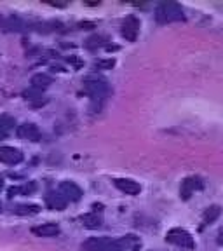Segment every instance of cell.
I'll use <instances>...</instances> for the list:
<instances>
[{
  "instance_id": "1",
  "label": "cell",
  "mask_w": 223,
  "mask_h": 251,
  "mask_svg": "<svg viewBox=\"0 0 223 251\" xmlns=\"http://www.w3.org/2000/svg\"><path fill=\"white\" fill-rule=\"evenodd\" d=\"M155 20L161 25L176 23V21L185 20V12L176 2H162L155 9Z\"/></svg>"
},
{
  "instance_id": "2",
  "label": "cell",
  "mask_w": 223,
  "mask_h": 251,
  "mask_svg": "<svg viewBox=\"0 0 223 251\" xmlns=\"http://www.w3.org/2000/svg\"><path fill=\"white\" fill-rule=\"evenodd\" d=\"M166 241L178 248H185V250H194V248H196V241H194L192 234L180 227H174V228H171V230H168Z\"/></svg>"
},
{
  "instance_id": "3",
  "label": "cell",
  "mask_w": 223,
  "mask_h": 251,
  "mask_svg": "<svg viewBox=\"0 0 223 251\" xmlns=\"http://www.w3.org/2000/svg\"><path fill=\"white\" fill-rule=\"evenodd\" d=\"M84 93L89 94L93 100H101L108 93V84H106L105 78L96 77V75H89L84 80Z\"/></svg>"
},
{
  "instance_id": "4",
  "label": "cell",
  "mask_w": 223,
  "mask_h": 251,
  "mask_svg": "<svg viewBox=\"0 0 223 251\" xmlns=\"http://www.w3.org/2000/svg\"><path fill=\"white\" fill-rule=\"evenodd\" d=\"M138 31H140V20H138L136 16H127L124 21H122V26H121V33L125 40H129V42H134L138 39Z\"/></svg>"
},
{
  "instance_id": "5",
  "label": "cell",
  "mask_w": 223,
  "mask_h": 251,
  "mask_svg": "<svg viewBox=\"0 0 223 251\" xmlns=\"http://www.w3.org/2000/svg\"><path fill=\"white\" fill-rule=\"evenodd\" d=\"M59 194L65 197V201H72V202H77L80 197H82V190L78 185H75L74 181H61L59 183Z\"/></svg>"
},
{
  "instance_id": "6",
  "label": "cell",
  "mask_w": 223,
  "mask_h": 251,
  "mask_svg": "<svg viewBox=\"0 0 223 251\" xmlns=\"http://www.w3.org/2000/svg\"><path fill=\"white\" fill-rule=\"evenodd\" d=\"M202 187H204V183H202V180H200L199 176H188V178H185V180L181 181L180 194H181V197L187 201V199H190V196H192L196 190H200Z\"/></svg>"
},
{
  "instance_id": "7",
  "label": "cell",
  "mask_w": 223,
  "mask_h": 251,
  "mask_svg": "<svg viewBox=\"0 0 223 251\" xmlns=\"http://www.w3.org/2000/svg\"><path fill=\"white\" fill-rule=\"evenodd\" d=\"M21 161H23L21 150L14 149V147H0V162L14 166V164H20Z\"/></svg>"
},
{
  "instance_id": "8",
  "label": "cell",
  "mask_w": 223,
  "mask_h": 251,
  "mask_svg": "<svg viewBox=\"0 0 223 251\" xmlns=\"http://www.w3.org/2000/svg\"><path fill=\"white\" fill-rule=\"evenodd\" d=\"M136 248L140 246V241L134 237V235H125V237H121V239H115V241H110L108 251H127L129 248Z\"/></svg>"
},
{
  "instance_id": "9",
  "label": "cell",
  "mask_w": 223,
  "mask_h": 251,
  "mask_svg": "<svg viewBox=\"0 0 223 251\" xmlns=\"http://www.w3.org/2000/svg\"><path fill=\"white\" fill-rule=\"evenodd\" d=\"M110 241L108 237H89L80 244V251H106Z\"/></svg>"
},
{
  "instance_id": "10",
  "label": "cell",
  "mask_w": 223,
  "mask_h": 251,
  "mask_svg": "<svg viewBox=\"0 0 223 251\" xmlns=\"http://www.w3.org/2000/svg\"><path fill=\"white\" fill-rule=\"evenodd\" d=\"M114 185L121 190V192L127 194V196H136V194L141 192L140 183L134 180H129V178H117V180L114 181Z\"/></svg>"
},
{
  "instance_id": "11",
  "label": "cell",
  "mask_w": 223,
  "mask_h": 251,
  "mask_svg": "<svg viewBox=\"0 0 223 251\" xmlns=\"http://www.w3.org/2000/svg\"><path fill=\"white\" fill-rule=\"evenodd\" d=\"M18 136L23 138V140H30V141H39L40 140V131L35 124H23L18 127Z\"/></svg>"
},
{
  "instance_id": "12",
  "label": "cell",
  "mask_w": 223,
  "mask_h": 251,
  "mask_svg": "<svg viewBox=\"0 0 223 251\" xmlns=\"http://www.w3.org/2000/svg\"><path fill=\"white\" fill-rule=\"evenodd\" d=\"M46 204L49 209H56V211H61V209L67 208V201L59 192H49L46 196Z\"/></svg>"
},
{
  "instance_id": "13",
  "label": "cell",
  "mask_w": 223,
  "mask_h": 251,
  "mask_svg": "<svg viewBox=\"0 0 223 251\" xmlns=\"http://www.w3.org/2000/svg\"><path fill=\"white\" fill-rule=\"evenodd\" d=\"M31 232L39 237H54L59 234V225L58 224H42L39 227H33Z\"/></svg>"
},
{
  "instance_id": "14",
  "label": "cell",
  "mask_w": 223,
  "mask_h": 251,
  "mask_svg": "<svg viewBox=\"0 0 223 251\" xmlns=\"http://www.w3.org/2000/svg\"><path fill=\"white\" fill-rule=\"evenodd\" d=\"M80 222H82V225L86 228H91V230H94V228L101 227L103 216L98 215V213H87V215H84L82 218H80Z\"/></svg>"
},
{
  "instance_id": "15",
  "label": "cell",
  "mask_w": 223,
  "mask_h": 251,
  "mask_svg": "<svg viewBox=\"0 0 223 251\" xmlns=\"http://www.w3.org/2000/svg\"><path fill=\"white\" fill-rule=\"evenodd\" d=\"M52 84V77L51 75H47V74H37L31 77V87L33 89H46V87H49Z\"/></svg>"
},
{
  "instance_id": "16",
  "label": "cell",
  "mask_w": 223,
  "mask_h": 251,
  "mask_svg": "<svg viewBox=\"0 0 223 251\" xmlns=\"http://www.w3.org/2000/svg\"><path fill=\"white\" fill-rule=\"evenodd\" d=\"M12 211H14L16 215H21V216L37 215V213L40 211V206H37V204H16Z\"/></svg>"
},
{
  "instance_id": "17",
  "label": "cell",
  "mask_w": 223,
  "mask_h": 251,
  "mask_svg": "<svg viewBox=\"0 0 223 251\" xmlns=\"http://www.w3.org/2000/svg\"><path fill=\"white\" fill-rule=\"evenodd\" d=\"M12 129H14V119L7 117V115H0V140H4Z\"/></svg>"
},
{
  "instance_id": "18",
  "label": "cell",
  "mask_w": 223,
  "mask_h": 251,
  "mask_svg": "<svg viewBox=\"0 0 223 251\" xmlns=\"http://www.w3.org/2000/svg\"><path fill=\"white\" fill-rule=\"evenodd\" d=\"M220 215H222V208L220 206H209L202 215V225H211Z\"/></svg>"
},
{
  "instance_id": "19",
  "label": "cell",
  "mask_w": 223,
  "mask_h": 251,
  "mask_svg": "<svg viewBox=\"0 0 223 251\" xmlns=\"http://www.w3.org/2000/svg\"><path fill=\"white\" fill-rule=\"evenodd\" d=\"M23 96H25V98H26V100H30V101H33V100L42 98V91L33 89V87H30V89H28V91H25Z\"/></svg>"
},
{
  "instance_id": "20",
  "label": "cell",
  "mask_w": 223,
  "mask_h": 251,
  "mask_svg": "<svg viewBox=\"0 0 223 251\" xmlns=\"http://www.w3.org/2000/svg\"><path fill=\"white\" fill-rule=\"evenodd\" d=\"M115 65V59H99V61L94 63V68H99V70H108Z\"/></svg>"
},
{
  "instance_id": "21",
  "label": "cell",
  "mask_w": 223,
  "mask_h": 251,
  "mask_svg": "<svg viewBox=\"0 0 223 251\" xmlns=\"http://www.w3.org/2000/svg\"><path fill=\"white\" fill-rule=\"evenodd\" d=\"M101 42H103L101 37H91V39H87L86 46L89 47V49H94V47H99V46H101Z\"/></svg>"
},
{
  "instance_id": "22",
  "label": "cell",
  "mask_w": 223,
  "mask_h": 251,
  "mask_svg": "<svg viewBox=\"0 0 223 251\" xmlns=\"http://www.w3.org/2000/svg\"><path fill=\"white\" fill-rule=\"evenodd\" d=\"M2 187H4V178L0 176V190H2Z\"/></svg>"
}]
</instances>
